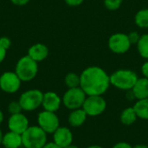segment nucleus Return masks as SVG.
I'll use <instances>...</instances> for the list:
<instances>
[{
	"mask_svg": "<svg viewBox=\"0 0 148 148\" xmlns=\"http://www.w3.org/2000/svg\"><path fill=\"white\" fill-rule=\"evenodd\" d=\"M2 146L4 148H20L22 147V134L11 131L3 134Z\"/></svg>",
	"mask_w": 148,
	"mask_h": 148,
	"instance_id": "f3484780",
	"label": "nucleus"
},
{
	"mask_svg": "<svg viewBox=\"0 0 148 148\" xmlns=\"http://www.w3.org/2000/svg\"><path fill=\"white\" fill-rule=\"evenodd\" d=\"M12 42L8 36H1L0 37V46H2L4 49L8 50L11 47Z\"/></svg>",
	"mask_w": 148,
	"mask_h": 148,
	"instance_id": "393cba45",
	"label": "nucleus"
},
{
	"mask_svg": "<svg viewBox=\"0 0 148 148\" xmlns=\"http://www.w3.org/2000/svg\"><path fill=\"white\" fill-rule=\"evenodd\" d=\"M43 93L36 88L24 91L19 97V103L23 111L32 112L38 109L42 103Z\"/></svg>",
	"mask_w": 148,
	"mask_h": 148,
	"instance_id": "39448f33",
	"label": "nucleus"
},
{
	"mask_svg": "<svg viewBox=\"0 0 148 148\" xmlns=\"http://www.w3.org/2000/svg\"><path fill=\"white\" fill-rule=\"evenodd\" d=\"M136 45L140 56L142 58L148 60V34L141 35Z\"/></svg>",
	"mask_w": 148,
	"mask_h": 148,
	"instance_id": "412c9836",
	"label": "nucleus"
},
{
	"mask_svg": "<svg viewBox=\"0 0 148 148\" xmlns=\"http://www.w3.org/2000/svg\"><path fill=\"white\" fill-rule=\"evenodd\" d=\"M6 53H7V50L4 49L2 46H0V63L4 61L6 57Z\"/></svg>",
	"mask_w": 148,
	"mask_h": 148,
	"instance_id": "7c9ffc66",
	"label": "nucleus"
},
{
	"mask_svg": "<svg viewBox=\"0 0 148 148\" xmlns=\"http://www.w3.org/2000/svg\"><path fill=\"white\" fill-rule=\"evenodd\" d=\"M23 109L18 101H12L8 105V112L10 114H16L22 113Z\"/></svg>",
	"mask_w": 148,
	"mask_h": 148,
	"instance_id": "5701e85b",
	"label": "nucleus"
},
{
	"mask_svg": "<svg viewBox=\"0 0 148 148\" xmlns=\"http://www.w3.org/2000/svg\"><path fill=\"white\" fill-rule=\"evenodd\" d=\"M3 121H4V114H3V111L0 110V126H1V124L3 122Z\"/></svg>",
	"mask_w": 148,
	"mask_h": 148,
	"instance_id": "72a5a7b5",
	"label": "nucleus"
},
{
	"mask_svg": "<svg viewBox=\"0 0 148 148\" xmlns=\"http://www.w3.org/2000/svg\"><path fill=\"white\" fill-rule=\"evenodd\" d=\"M27 55L36 62H40L44 61L48 57L49 48L44 43L37 42L29 48Z\"/></svg>",
	"mask_w": 148,
	"mask_h": 148,
	"instance_id": "4468645a",
	"label": "nucleus"
},
{
	"mask_svg": "<svg viewBox=\"0 0 148 148\" xmlns=\"http://www.w3.org/2000/svg\"><path fill=\"white\" fill-rule=\"evenodd\" d=\"M112 148H133V146L126 141H119L115 143Z\"/></svg>",
	"mask_w": 148,
	"mask_h": 148,
	"instance_id": "bb28decb",
	"label": "nucleus"
},
{
	"mask_svg": "<svg viewBox=\"0 0 148 148\" xmlns=\"http://www.w3.org/2000/svg\"><path fill=\"white\" fill-rule=\"evenodd\" d=\"M122 2L123 0H104V6L109 10H116L121 6Z\"/></svg>",
	"mask_w": 148,
	"mask_h": 148,
	"instance_id": "b1692460",
	"label": "nucleus"
},
{
	"mask_svg": "<svg viewBox=\"0 0 148 148\" xmlns=\"http://www.w3.org/2000/svg\"><path fill=\"white\" fill-rule=\"evenodd\" d=\"M131 92L134 99L142 100L148 98V79L146 77L139 78L132 88Z\"/></svg>",
	"mask_w": 148,
	"mask_h": 148,
	"instance_id": "dca6fc26",
	"label": "nucleus"
},
{
	"mask_svg": "<svg viewBox=\"0 0 148 148\" xmlns=\"http://www.w3.org/2000/svg\"><path fill=\"white\" fill-rule=\"evenodd\" d=\"M14 5L16 6H23L25 4H27L30 0H10Z\"/></svg>",
	"mask_w": 148,
	"mask_h": 148,
	"instance_id": "c756f323",
	"label": "nucleus"
},
{
	"mask_svg": "<svg viewBox=\"0 0 148 148\" xmlns=\"http://www.w3.org/2000/svg\"><path fill=\"white\" fill-rule=\"evenodd\" d=\"M88 117L82 108L71 110L68 116V122L71 127H80L86 122Z\"/></svg>",
	"mask_w": 148,
	"mask_h": 148,
	"instance_id": "2eb2a0df",
	"label": "nucleus"
},
{
	"mask_svg": "<svg viewBox=\"0 0 148 148\" xmlns=\"http://www.w3.org/2000/svg\"><path fill=\"white\" fill-rule=\"evenodd\" d=\"M3 134L0 128V145H2V140H3Z\"/></svg>",
	"mask_w": 148,
	"mask_h": 148,
	"instance_id": "c9c22d12",
	"label": "nucleus"
},
{
	"mask_svg": "<svg viewBox=\"0 0 148 148\" xmlns=\"http://www.w3.org/2000/svg\"><path fill=\"white\" fill-rule=\"evenodd\" d=\"M135 24L141 29H148V9L140 10L134 16Z\"/></svg>",
	"mask_w": 148,
	"mask_h": 148,
	"instance_id": "aec40b11",
	"label": "nucleus"
},
{
	"mask_svg": "<svg viewBox=\"0 0 148 148\" xmlns=\"http://www.w3.org/2000/svg\"><path fill=\"white\" fill-rule=\"evenodd\" d=\"M138 116L133 107L124 108L120 114V121L124 126H131L136 122Z\"/></svg>",
	"mask_w": 148,
	"mask_h": 148,
	"instance_id": "a211bd4d",
	"label": "nucleus"
},
{
	"mask_svg": "<svg viewBox=\"0 0 148 148\" xmlns=\"http://www.w3.org/2000/svg\"><path fill=\"white\" fill-rule=\"evenodd\" d=\"M63 148H79L77 146H75V145H74V144H71V145H69V146H68V147H65Z\"/></svg>",
	"mask_w": 148,
	"mask_h": 148,
	"instance_id": "e433bc0d",
	"label": "nucleus"
},
{
	"mask_svg": "<svg viewBox=\"0 0 148 148\" xmlns=\"http://www.w3.org/2000/svg\"><path fill=\"white\" fill-rule=\"evenodd\" d=\"M84 0H64V2L66 3L67 5L70 6V7H76L79 6L80 4H82L83 3Z\"/></svg>",
	"mask_w": 148,
	"mask_h": 148,
	"instance_id": "cd10ccee",
	"label": "nucleus"
},
{
	"mask_svg": "<svg viewBox=\"0 0 148 148\" xmlns=\"http://www.w3.org/2000/svg\"><path fill=\"white\" fill-rule=\"evenodd\" d=\"M48 142V134L39 126H29L22 134L23 148H42Z\"/></svg>",
	"mask_w": 148,
	"mask_h": 148,
	"instance_id": "7ed1b4c3",
	"label": "nucleus"
},
{
	"mask_svg": "<svg viewBox=\"0 0 148 148\" xmlns=\"http://www.w3.org/2000/svg\"><path fill=\"white\" fill-rule=\"evenodd\" d=\"M138 79V75L134 71L127 69H118L110 75L111 85L123 91L132 90Z\"/></svg>",
	"mask_w": 148,
	"mask_h": 148,
	"instance_id": "f03ea898",
	"label": "nucleus"
},
{
	"mask_svg": "<svg viewBox=\"0 0 148 148\" xmlns=\"http://www.w3.org/2000/svg\"><path fill=\"white\" fill-rule=\"evenodd\" d=\"M147 147H148V143H147Z\"/></svg>",
	"mask_w": 148,
	"mask_h": 148,
	"instance_id": "4c0bfd02",
	"label": "nucleus"
},
{
	"mask_svg": "<svg viewBox=\"0 0 148 148\" xmlns=\"http://www.w3.org/2000/svg\"><path fill=\"white\" fill-rule=\"evenodd\" d=\"M42 148H62L59 146H57L54 141H50V142H47Z\"/></svg>",
	"mask_w": 148,
	"mask_h": 148,
	"instance_id": "2f4dec72",
	"label": "nucleus"
},
{
	"mask_svg": "<svg viewBox=\"0 0 148 148\" xmlns=\"http://www.w3.org/2000/svg\"><path fill=\"white\" fill-rule=\"evenodd\" d=\"M131 42L127 34L114 33L108 39V48L115 54H125L130 49Z\"/></svg>",
	"mask_w": 148,
	"mask_h": 148,
	"instance_id": "9d476101",
	"label": "nucleus"
},
{
	"mask_svg": "<svg viewBox=\"0 0 148 148\" xmlns=\"http://www.w3.org/2000/svg\"><path fill=\"white\" fill-rule=\"evenodd\" d=\"M62 104V98L56 92L48 91L46 93H43V98L42 103V107L43 108V110L56 113L60 109Z\"/></svg>",
	"mask_w": 148,
	"mask_h": 148,
	"instance_id": "ddd939ff",
	"label": "nucleus"
},
{
	"mask_svg": "<svg viewBox=\"0 0 148 148\" xmlns=\"http://www.w3.org/2000/svg\"><path fill=\"white\" fill-rule=\"evenodd\" d=\"M107 106V101L103 95H87L82 109L88 117H97L106 111Z\"/></svg>",
	"mask_w": 148,
	"mask_h": 148,
	"instance_id": "0eeeda50",
	"label": "nucleus"
},
{
	"mask_svg": "<svg viewBox=\"0 0 148 148\" xmlns=\"http://www.w3.org/2000/svg\"><path fill=\"white\" fill-rule=\"evenodd\" d=\"M15 73L22 82H30L38 73V62L34 61L28 55L23 56L16 64Z\"/></svg>",
	"mask_w": 148,
	"mask_h": 148,
	"instance_id": "20e7f679",
	"label": "nucleus"
},
{
	"mask_svg": "<svg viewBox=\"0 0 148 148\" xmlns=\"http://www.w3.org/2000/svg\"><path fill=\"white\" fill-rule=\"evenodd\" d=\"M53 141L59 146L60 147L63 148L73 144L74 135L70 128L68 127L60 126L52 134Z\"/></svg>",
	"mask_w": 148,
	"mask_h": 148,
	"instance_id": "f8f14e48",
	"label": "nucleus"
},
{
	"mask_svg": "<svg viewBox=\"0 0 148 148\" xmlns=\"http://www.w3.org/2000/svg\"><path fill=\"white\" fill-rule=\"evenodd\" d=\"M138 119L148 121V98L137 100L133 106Z\"/></svg>",
	"mask_w": 148,
	"mask_h": 148,
	"instance_id": "6ab92c4d",
	"label": "nucleus"
},
{
	"mask_svg": "<svg viewBox=\"0 0 148 148\" xmlns=\"http://www.w3.org/2000/svg\"><path fill=\"white\" fill-rule=\"evenodd\" d=\"M7 126L9 131L23 134L29 127V122L28 117L25 114L19 113L16 114H10L7 121Z\"/></svg>",
	"mask_w": 148,
	"mask_h": 148,
	"instance_id": "9b49d317",
	"label": "nucleus"
},
{
	"mask_svg": "<svg viewBox=\"0 0 148 148\" xmlns=\"http://www.w3.org/2000/svg\"><path fill=\"white\" fill-rule=\"evenodd\" d=\"M133 148H148L147 144H136L135 146H133Z\"/></svg>",
	"mask_w": 148,
	"mask_h": 148,
	"instance_id": "473e14b6",
	"label": "nucleus"
},
{
	"mask_svg": "<svg viewBox=\"0 0 148 148\" xmlns=\"http://www.w3.org/2000/svg\"><path fill=\"white\" fill-rule=\"evenodd\" d=\"M86 148H104V147H101V146H100V145H91V146L87 147Z\"/></svg>",
	"mask_w": 148,
	"mask_h": 148,
	"instance_id": "f704fd0d",
	"label": "nucleus"
},
{
	"mask_svg": "<svg viewBox=\"0 0 148 148\" xmlns=\"http://www.w3.org/2000/svg\"><path fill=\"white\" fill-rule=\"evenodd\" d=\"M141 73L143 77H146L148 79V60L145 62L141 66Z\"/></svg>",
	"mask_w": 148,
	"mask_h": 148,
	"instance_id": "c85d7f7f",
	"label": "nucleus"
},
{
	"mask_svg": "<svg viewBox=\"0 0 148 148\" xmlns=\"http://www.w3.org/2000/svg\"><path fill=\"white\" fill-rule=\"evenodd\" d=\"M37 126H39L47 134H53L60 127V119L54 112L43 110L37 115Z\"/></svg>",
	"mask_w": 148,
	"mask_h": 148,
	"instance_id": "6e6552de",
	"label": "nucleus"
},
{
	"mask_svg": "<svg viewBox=\"0 0 148 148\" xmlns=\"http://www.w3.org/2000/svg\"><path fill=\"white\" fill-rule=\"evenodd\" d=\"M110 86V75L101 67H88L80 75V88L87 95H103Z\"/></svg>",
	"mask_w": 148,
	"mask_h": 148,
	"instance_id": "f257e3e1",
	"label": "nucleus"
},
{
	"mask_svg": "<svg viewBox=\"0 0 148 148\" xmlns=\"http://www.w3.org/2000/svg\"><path fill=\"white\" fill-rule=\"evenodd\" d=\"M127 36L131 44H137V42L140 38V35L137 31H131L130 33L127 34Z\"/></svg>",
	"mask_w": 148,
	"mask_h": 148,
	"instance_id": "a878e982",
	"label": "nucleus"
},
{
	"mask_svg": "<svg viewBox=\"0 0 148 148\" xmlns=\"http://www.w3.org/2000/svg\"><path fill=\"white\" fill-rule=\"evenodd\" d=\"M64 83L68 88H73L80 87V75H77L76 73H74V72L68 73L65 75Z\"/></svg>",
	"mask_w": 148,
	"mask_h": 148,
	"instance_id": "4be33fe9",
	"label": "nucleus"
},
{
	"mask_svg": "<svg viewBox=\"0 0 148 148\" xmlns=\"http://www.w3.org/2000/svg\"><path fill=\"white\" fill-rule=\"evenodd\" d=\"M86 97L87 95L80 87L68 88L62 97V105L70 111L82 108Z\"/></svg>",
	"mask_w": 148,
	"mask_h": 148,
	"instance_id": "423d86ee",
	"label": "nucleus"
},
{
	"mask_svg": "<svg viewBox=\"0 0 148 148\" xmlns=\"http://www.w3.org/2000/svg\"><path fill=\"white\" fill-rule=\"evenodd\" d=\"M22 81L15 71H6L0 75V89L6 94H15L21 88Z\"/></svg>",
	"mask_w": 148,
	"mask_h": 148,
	"instance_id": "1a4fd4ad",
	"label": "nucleus"
}]
</instances>
